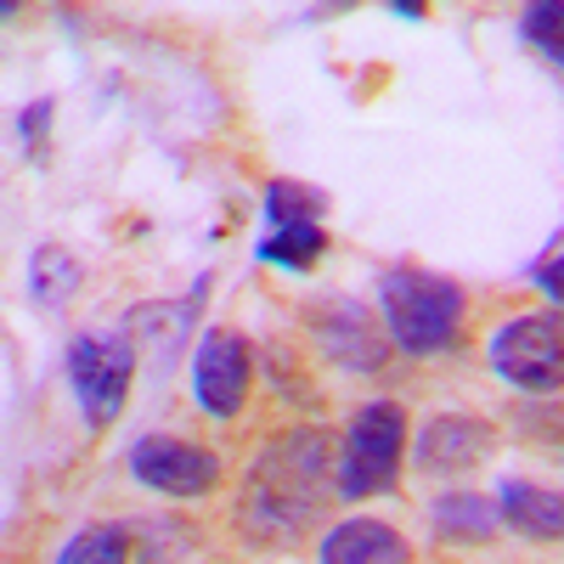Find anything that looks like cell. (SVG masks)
<instances>
[{
  "label": "cell",
  "mask_w": 564,
  "mask_h": 564,
  "mask_svg": "<svg viewBox=\"0 0 564 564\" xmlns=\"http://www.w3.org/2000/svg\"><path fill=\"white\" fill-rule=\"evenodd\" d=\"M334 468H339V457H334V435L327 430H294V435L271 441L243 486V502H238L243 531L271 547H294L305 536V525L327 508V497H339Z\"/></svg>",
  "instance_id": "cell-1"
},
{
  "label": "cell",
  "mask_w": 564,
  "mask_h": 564,
  "mask_svg": "<svg viewBox=\"0 0 564 564\" xmlns=\"http://www.w3.org/2000/svg\"><path fill=\"white\" fill-rule=\"evenodd\" d=\"M260 209H265L271 226H300V220H322L327 215V193H322V186H311V181L276 175V181H265Z\"/></svg>",
  "instance_id": "cell-15"
},
{
  "label": "cell",
  "mask_w": 564,
  "mask_h": 564,
  "mask_svg": "<svg viewBox=\"0 0 564 564\" xmlns=\"http://www.w3.org/2000/svg\"><path fill=\"white\" fill-rule=\"evenodd\" d=\"M52 113H57L52 97H34L29 108H18V135H23L29 153H45V130H52Z\"/></svg>",
  "instance_id": "cell-18"
},
{
  "label": "cell",
  "mask_w": 564,
  "mask_h": 564,
  "mask_svg": "<svg viewBox=\"0 0 564 564\" xmlns=\"http://www.w3.org/2000/svg\"><path fill=\"white\" fill-rule=\"evenodd\" d=\"M395 12L401 18H430V7H417V0H395Z\"/></svg>",
  "instance_id": "cell-20"
},
{
  "label": "cell",
  "mask_w": 564,
  "mask_h": 564,
  "mask_svg": "<svg viewBox=\"0 0 564 564\" xmlns=\"http://www.w3.org/2000/svg\"><path fill=\"white\" fill-rule=\"evenodd\" d=\"M311 339L350 372H379L390 361V327L356 300H322L311 305Z\"/></svg>",
  "instance_id": "cell-8"
},
{
  "label": "cell",
  "mask_w": 564,
  "mask_h": 564,
  "mask_svg": "<svg viewBox=\"0 0 564 564\" xmlns=\"http://www.w3.org/2000/svg\"><path fill=\"white\" fill-rule=\"evenodd\" d=\"M430 525L441 542L480 547L502 531V513H497V497H486V491H441L430 502Z\"/></svg>",
  "instance_id": "cell-12"
},
{
  "label": "cell",
  "mask_w": 564,
  "mask_h": 564,
  "mask_svg": "<svg viewBox=\"0 0 564 564\" xmlns=\"http://www.w3.org/2000/svg\"><path fill=\"white\" fill-rule=\"evenodd\" d=\"M74 289H79V260L68 249H57V243H40L29 254V294H34V305L40 311H63L74 300Z\"/></svg>",
  "instance_id": "cell-14"
},
{
  "label": "cell",
  "mask_w": 564,
  "mask_h": 564,
  "mask_svg": "<svg viewBox=\"0 0 564 564\" xmlns=\"http://www.w3.org/2000/svg\"><path fill=\"white\" fill-rule=\"evenodd\" d=\"M316 564H412V542L372 513H350V520L327 525L316 542Z\"/></svg>",
  "instance_id": "cell-10"
},
{
  "label": "cell",
  "mask_w": 564,
  "mask_h": 564,
  "mask_svg": "<svg viewBox=\"0 0 564 564\" xmlns=\"http://www.w3.org/2000/svg\"><path fill=\"white\" fill-rule=\"evenodd\" d=\"M531 282H536V289H542V294L564 311V249H558V254H547V260L531 271Z\"/></svg>",
  "instance_id": "cell-19"
},
{
  "label": "cell",
  "mask_w": 564,
  "mask_h": 564,
  "mask_svg": "<svg viewBox=\"0 0 564 564\" xmlns=\"http://www.w3.org/2000/svg\"><path fill=\"white\" fill-rule=\"evenodd\" d=\"M249 390H254V345L238 327H204L193 350V401L209 417L231 423L249 406Z\"/></svg>",
  "instance_id": "cell-7"
},
{
  "label": "cell",
  "mask_w": 564,
  "mask_h": 564,
  "mask_svg": "<svg viewBox=\"0 0 564 564\" xmlns=\"http://www.w3.org/2000/svg\"><path fill=\"white\" fill-rule=\"evenodd\" d=\"M520 34L553 68H564V0H536V7H525L520 12Z\"/></svg>",
  "instance_id": "cell-17"
},
{
  "label": "cell",
  "mask_w": 564,
  "mask_h": 564,
  "mask_svg": "<svg viewBox=\"0 0 564 564\" xmlns=\"http://www.w3.org/2000/svg\"><path fill=\"white\" fill-rule=\"evenodd\" d=\"M497 452V430L475 412H435L423 430H412V463L423 475H468L475 463H486Z\"/></svg>",
  "instance_id": "cell-9"
},
{
  "label": "cell",
  "mask_w": 564,
  "mask_h": 564,
  "mask_svg": "<svg viewBox=\"0 0 564 564\" xmlns=\"http://www.w3.org/2000/svg\"><path fill=\"white\" fill-rule=\"evenodd\" d=\"M124 463H130L135 486H148V491H159V497H175V502L209 497V491L226 480L220 452H209V446H198V441H181V435H141Z\"/></svg>",
  "instance_id": "cell-6"
},
{
  "label": "cell",
  "mask_w": 564,
  "mask_h": 564,
  "mask_svg": "<svg viewBox=\"0 0 564 564\" xmlns=\"http://www.w3.org/2000/svg\"><path fill=\"white\" fill-rule=\"evenodd\" d=\"M63 372L79 401L85 430H113L135 384V339L130 334H74L63 350Z\"/></svg>",
  "instance_id": "cell-5"
},
{
  "label": "cell",
  "mask_w": 564,
  "mask_h": 564,
  "mask_svg": "<svg viewBox=\"0 0 564 564\" xmlns=\"http://www.w3.org/2000/svg\"><path fill=\"white\" fill-rule=\"evenodd\" d=\"M491 372L520 395H558L564 390V311H520L497 322L486 339Z\"/></svg>",
  "instance_id": "cell-4"
},
{
  "label": "cell",
  "mask_w": 564,
  "mask_h": 564,
  "mask_svg": "<svg viewBox=\"0 0 564 564\" xmlns=\"http://www.w3.org/2000/svg\"><path fill=\"white\" fill-rule=\"evenodd\" d=\"M497 513L513 536L525 542H564V491L536 480H497Z\"/></svg>",
  "instance_id": "cell-11"
},
{
  "label": "cell",
  "mask_w": 564,
  "mask_h": 564,
  "mask_svg": "<svg viewBox=\"0 0 564 564\" xmlns=\"http://www.w3.org/2000/svg\"><path fill=\"white\" fill-rule=\"evenodd\" d=\"M135 558V531L130 525H85L63 542L52 564H130Z\"/></svg>",
  "instance_id": "cell-16"
},
{
  "label": "cell",
  "mask_w": 564,
  "mask_h": 564,
  "mask_svg": "<svg viewBox=\"0 0 564 564\" xmlns=\"http://www.w3.org/2000/svg\"><path fill=\"white\" fill-rule=\"evenodd\" d=\"M327 226L322 220H300V226H271L265 238L254 243V260L265 265H282V271H311L322 254H327Z\"/></svg>",
  "instance_id": "cell-13"
},
{
  "label": "cell",
  "mask_w": 564,
  "mask_h": 564,
  "mask_svg": "<svg viewBox=\"0 0 564 564\" xmlns=\"http://www.w3.org/2000/svg\"><path fill=\"white\" fill-rule=\"evenodd\" d=\"M412 452V423L406 406L390 395H372L350 412L345 435H339V468H334V491L339 502H367L384 497L401 480V463Z\"/></svg>",
  "instance_id": "cell-3"
},
{
  "label": "cell",
  "mask_w": 564,
  "mask_h": 564,
  "mask_svg": "<svg viewBox=\"0 0 564 564\" xmlns=\"http://www.w3.org/2000/svg\"><path fill=\"white\" fill-rule=\"evenodd\" d=\"M379 316L390 327V345L406 356H446L463 345L468 294L463 282L430 265H390L379 276Z\"/></svg>",
  "instance_id": "cell-2"
}]
</instances>
